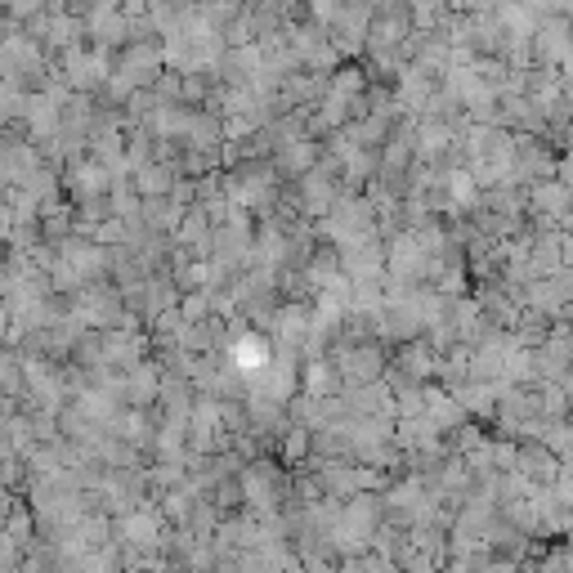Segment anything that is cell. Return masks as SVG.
<instances>
[{"instance_id": "obj_1", "label": "cell", "mask_w": 573, "mask_h": 573, "mask_svg": "<svg viewBox=\"0 0 573 573\" xmlns=\"http://www.w3.org/2000/svg\"><path fill=\"white\" fill-rule=\"evenodd\" d=\"M533 206H538V215H546V219H564V215L573 211V188H569V180H538Z\"/></svg>"}]
</instances>
